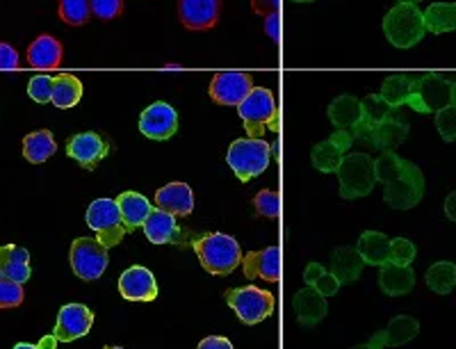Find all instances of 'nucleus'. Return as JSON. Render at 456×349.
Wrapping results in <instances>:
<instances>
[{"mask_svg": "<svg viewBox=\"0 0 456 349\" xmlns=\"http://www.w3.org/2000/svg\"><path fill=\"white\" fill-rule=\"evenodd\" d=\"M183 245L192 247L203 270L215 277H228L242 263L238 240L226 233H187Z\"/></svg>", "mask_w": 456, "mask_h": 349, "instance_id": "obj_1", "label": "nucleus"}, {"mask_svg": "<svg viewBox=\"0 0 456 349\" xmlns=\"http://www.w3.org/2000/svg\"><path fill=\"white\" fill-rule=\"evenodd\" d=\"M238 115L242 119L247 135L263 140L265 133L279 131V110L272 89L254 87L251 94L238 105Z\"/></svg>", "mask_w": 456, "mask_h": 349, "instance_id": "obj_2", "label": "nucleus"}, {"mask_svg": "<svg viewBox=\"0 0 456 349\" xmlns=\"http://www.w3.org/2000/svg\"><path fill=\"white\" fill-rule=\"evenodd\" d=\"M425 16L418 5L397 3L388 14L384 16V35L390 46L395 48H413L425 37Z\"/></svg>", "mask_w": 456, "mask_h": 349, "instance_id": "obj_3", "label": "nucleus"}, {"mask_svg": "<svg viewBox=\"0 0 456 349\" xmlns=\"http://www.w3.org/2000/svg\"><path fill=\"white\" fill-rule=\"evenodd\" d=\"M226 162L240 181L249 183L270 167L272 146L265 140H256V137L235 140L228 146Z\"/></svg>", "mask_w": 456, "mask_h": 349, "instance_id": "obj_4", "label": "nucleus"}, {"mask_svg": "<svg viewBox=\"0 0 456 349\" xmlns=\"http://www.w3.org/2000/svg\"><path fill=\"white\" fill-rule=\"evenodd\" d=\"M338 183H340L342 199L368 197L377 185V174H374V160L368 153H347L342 158L338 167Z\"/></svg>", "mask_w": 456, "mask_h": 349, "instance_id": "obj_5", "label": "nucleus"}, {"mask_svg": "<svg viewBox=\"0 0 456 349\" xmlns=\"http://www.w3.org/2000/svg\"><path fill=\"white\" fill-rule=\"evenodd\" d=\"M420 115H436L438 110L452 105V80L443 73L429 71L413 78L409 103Z\"/></svg>", "mask_w": 456, "mask_h": 349, "instance_id": "obj_6", "label": "nucleus"}, {"mask_svg": "<svg viewBox=\"0 0 456 349\" xmlns=\"http://www.w3.org/2000/svg\"><path fill=\"white\" fill-rule=\"evenodd\" d=\"M87 224L96 233V240L108 247V249L119 245L126 233H128L124 219H121L119 206H117L114 199H96V201H92L87 208Z\"/></svg>", "mask_w": 456, "mask_h": 349, "instance_id": "obj_7", "label": "nucleus"}, {"mask_svg": "<svg viewBox=\"0 0 456 349\" xmlns=\"http://www.w3.org/2000/svg\"><path fill=\"white\" fill-rule=\"evenodd\" d=\"M224 299H226L228 306L233 308L235 315L249 327L263 322L265 318L274 313V295L256 286L233 288L224 295Z\"/></svg>", "mask_w": 456, "mask_h": 349, "instance_id": "obj_8", "label": "nucleus"}, {"mask_svg": "<svg viewBox=\"0 0 456 349\" xmlns=\"http://www.w3.org/2000/svg\"><path fill=\"white\" fill-rule=\"evenodd\" d=\"M422 197H425V176L418 165L404 160L402 176L386 185L384 201L393 210H411L420 204Z\"/></svg>", "mask_w": 456, "mask_h": 349, "instance_id": "obj_9", "label": "nucleus"}, {"mask_svg": "<svg viewBox=\"0 0 456 349\" xmlns=\"http://www.w3.org/2000/svg\"><path fill=\"white\" fill-rule=\"evenodd\" d=\"M108 247L96 238H78L71 245V270L83 281H96L108 270Z\"/></svg>", "mask_w": 456, "mask_h": 349, "instance_id": "obj_10", "label": "nucleus"}, {"mask_svg": "<svg viewBox=\"0 0 456 349\" xmlns=\"http://www.w3.org/2000/svg\"><path fill=\"white\" fill-rule=\"evenodd\" d=\"M254 89V78L247 71H217L210 80L208 94L217 105H240Z\"/></svg>", "mask_w": 456, "mask_h": 349, "instance_id": "obj_11", "label": "nucleus"}, {"mask_svg": "<svg viewBox=\"0 0 456 349\" xmlns=\"http://www.w3.org/2000/svg\"><path fill=\"white\" fill-rule=\"evenodd\" d=\"M140 133L153 142H167L178 133V112L165 101H156L140 115Z\"/></svg>", "mask_w": 456, "mask_h": 349, "instance_id": "obj_12", "label": "nucleus"}, {"mask_svg": "<svg viewBox=\"0 0 456 349\" xmlns=\"http://www.w3.org/2000/svg\"><path fill=\"white\" fill-rule=\"evenodd\" d=\"M110 153V140L96 131L78 133L67 142V156L76 160L83 169H96L99 162L105 160Z\"/></svg>", "mask_w": 456, "mask_h": 349, "instance_id": "obj_13", "label": "nucleus"}, {"mask_svg": "<svg viewBox=\"0 0 456 349\" xmlns=\"http://www.w3.org/2000/svg\"><path fill=\"white\" fill-rule=\"evenodd\" d=\"M354 137L349 131H342V128H336L333 135L329 140L320 142V144L313 146L311 151V162L317 172L324 174H336L338 167H340L342 158L347 156V151L352 149Z\"/></svg>", "mask_w": 456, "mask_h": 349, "instance_id": "obj_14", "label": "nucleus"}, {"mask_svg": "<svg viewBox=\"0 0 456 349\" xmlns=\"http://www.w3.org/2000/svg\"><path fill=\"white\" fill-rule=\"evenodd\" d=\"M92 324L94 313L85 304H64L57 313L53 336L57 338V343H73V340L87 336Z\"/></svg>", "mask_w": 456, "mask_h": 349, "instance_id": "obj_15", "label": "nucleus"}, {"mask_svg": "<svg viewBox=\"0 0 456 349\" xmlns=\"http://www.w3.org/2000/svg\"><path fill=\"white\" fill-rule=\"evenodd\" d=\"M222 14V0H178V19L192 32L213 30Z\"/></svg>", "mask_w": 456, "mask_h": 349, "instance_id": "obj_16", "label": "nucleus"}, {"mask_svg": "<svg viewBox=\"0 0 456 349\" xmlns=\"http://www.w3.org/2000/svg\"><path fill=\"white\" fill-rule=\"evenodd\" d=\"M119 295L126 302H156L158 281L146 267L133 265L119 277Z\"/></svg>", "mask_w": 456, "mask_h": 349, "instance_id": "obj_17", "label": "nucleus"}, {"mask_svg": "<svg viewBox=\"0 0 456 349\" xmlns=\"http://www.w3.org/2000/svg\"><path fill=\"white\" fill-rule=\"evenodd\" d=\"M242 272L247 279H263L276 283L281 277V254L276 247H267L260 251H249L242 256Z\"/></svg>", "mask_w": 456, "mask_h": 349, "instance_id": "obj_18", "label": "nucleus"}, {"mask_svg": "<svg viewBox=\"0 0 456 349\" xmlns=\"http://www.w3.org/2000/svg\"><path fill=\"white\" fill-rule=\"evenodd\" d=\"M292 308H295V315L299 320L301 327H315L317 322L327 318L329 304L324 295L315 290V288H301L299 292L292 299Z\"/></svg>", "mask_w": 456, "mask_h": 349, "instance_id": "obj_19", "label": "nucleus"}, {"mask_svg": "<svg viewBox=\"0 0 456 349\" xmlns=\"http://www.w3.org/2000/svg\"><path fill=\"white\" fill-rule=\"evenodd\" d=\"M156 206L174 217H185L194 210V192L187 183H169L156 192Z\"/></svg>", "mask_w": 456, "mask_h": 349, "instance_id": "obj_20", "label": "nucleus"}, {"mask_svg": "<svg viewBox=\"0 0 456 349\" xmlns=\"http://www.w3.org/2000/svg\"><path fill=\"white\" fill-rule=\"evenodd\" d=\"M64 48L51 35H39L35 42L28 46V67L39 69V71H48V69H57L62 64Z\"/></svg>", "mask_w": 456, "mask_h": 349, "instance_id": "obj_21", "label": "nucleus"}, {"mask_svg": "<svg viewBox=\"0 0 456 349\" xmlns=\"http://www.w3.org/2000/svg\"><path fill=\"white\" fill-rule=\"evenodd\" d=\"M32 274L30 254L23 247L3 245L0 247V279H10L16 283H28Z\"/></svg>", "mask_w": 456, "mask_h": 349, "instance_id": "obj_22", "label": "nucleus"}, {"mask_svg": "<svg viewBox=\"0 0 456 349\" xmlns=\"http://www.w3.org/2000/svg\"><path fill=\"white\" fill-rule=\"evenodd\" d=\"M406 135H409V126L404 124L397 117H388L379 126H374L372 133L368 135L365 144H370L372 149H379V151H395L397 146L404 144Z\"/></svg>", "mask_w": 456, "mask_h": 349, "instance_id": "obj_23", "label": "nucleus"}, {"mask_svg": "<svg viewBox=\"0 0 456 349\" xmlns=\"http://www.w3.org/2000/svg\"><path fill=\"white\" fill-rule=\"evenodd\" d=\"M117 206H119L121 219H124V224H126V229H128V233L142 229L146 219H149V215L153 213V206H151L149 199L140 192H133V190L119 194V199H117Z\"/></svg>", "mask_w": 456, "mask_h": 349, "instance_id": "obj_24", "label": "nucleus"}, {"mask_svg": "<svg viewBox=\"0 0 456 349\" xmlns=\"http://www.w3.org/2000/svg\"><path fill=\"white\" fill-rule=\"evenodd\" d=\"M379 286L390 297H402L409 295L415 286V272L411 265H395V263H386L379 272Z\"/></svg>", "mask_w": 456, "mask_h": 349, "instance_id": "obj_25", "label": "nucleus"}, {"mask_svg": "<svg viewBox=\"0 0 456 349\" xmlns=\"http://www.w3.org/2000/svg\"><path fill=\"white\" fill-rule=\"evenodd\" d=\"M329 121H331L336 128H342V131H352L361 124L363 119V105L356 96L352 94H340L338 99H333L327 108Z\"/></svg>", "mask_w": 456, "mask_h": 349, "instance_id": "obj_26", "label": "nucleus"}, {"mask_svg": "<svg viewBox=\"0 0 456 349\" xmlns=\"http://www.w3.org/2000/svg\"><path fill=\"white\" fill-rule=\"evenodd\" d=\"M144 233L149 238V242L153 245H169V242H178L181 238V229L176 224V217L160 208H153V213L149 215V219L144 222Z\"/></svg>", "mask_w": 456, "mask_h": 349, "instance_id": "obj_27", "label": "nucleus"}, {"mask_svg": "<svg viewBox=\"0 0 456 349\" xmlns=\"http://www.w3.org/2000/svg\"><path fill=\"white\" fill-rule=\"evenodd\" d=\"M365 261L354 247H338L331 256V274L340 283H354L363 274Z\"/></svg>", "mask_w": 456, "mask_h": 349, "instance_id": "obj_28", "label": "nucleus"}, {"mask_svg": "<svg viewBox=\"0 0 456 349\" xmlns=\"http://www.w3.org/2000/svg\"><path fill=\"white\" fill-rule=\"evenodd\" d=\"M356 249L358 254H361V258L365 261V265L381 267L386 265L390 258V240L384 233H379V231H365V233L358 238Z\"/></svg>", "mask_w": 456, "mask_h": 349, "instance_id": "obj_29", "label": "nucleus"}, {"mask_svg": "<svg viewBox=\"0 0 456 349\" xmlns=\"http://www.w3.org/2000/svg\"><path fill=\"white\" fill-rule=\"evenodd\" d=\"M83 83H80L78 76L73 73H57L55 83H53V101L51 103L60 110H69L73 105H78L83 99Z\"/></svg>", "mask_w": 456, "mask_h": 349, "instance_id": "obj_30", "label": "nucleus"}, {"mask_svg": "<svg viewBox=\"0 0 456 349\" xmlns=\"http://www.w3.org/2000/svg\"><path fill=\"white\" fill-rule=\"evenodd\" d=\"M55 151L57 142L48 128H42V131H35L30 133V135L23 137V158H26L30 165H42L48 158L55 156Z\"/></svg>", "mask_w": 456, "mask_h": 349, "instance_id": "obj_31", "label": "nucleus"}, {"mask_svg": "<svg viewBox=\"0 0 456 349\" xmlns=\"http://www.w3.org/2000/svg\"><path fill=\"white\" fill-rule=\"evenodd\" d=\"M422 16H425V30L431 35L456 32V3H431Z\"/></svg>", "mask_w": 456, "mask_h": 349, "instance_id": "obj_32", "label": "nucleus"}, {"mask_svg": "<svg viewBox=\"0 0 456 349\" xmlns=\"http://www.w3.org/2000/svg\"><path fill=\"white\" fill-rule=\"evenodd\" d=\"M386 331V347H402V345L411 343L415 336L420 334V322L411 315H397L390 320Z\"/></svg>", "mask_w": 456, "mask_h": 349, "instance_id": "obj_33", "label": "nucleus"}, {"mask_svg": "<svg viewBox=\"0 0 456 349\" xmlns=\"http://www.w3.org/2000/svg\"><path fill=\"white\" fill-rule=\"evenodd\" d=\"M411 87H413V78L406 76V73H393V76H386L384 85H381V96H384L386 103L390 108H402V105L409 103Z\"/></svg>", "mask_w": 456, "mask_h": 349, "instance_id": "obj_34", "label": "nucleus"}, {"mask_svg": "<svg viewBox=\"0 0 456 349\" xmlns=\"http://www.w3.org/2000/svg\"><path fill=\"white\" fill-rule=\"evenodd\" d=\"M425 281L429 286V290H434L436 295H450L456 286V265L450 261L434 263L427 270Z\"/></svg>", "mask_w": 456, "mask_h": 349, "instance_id": "obj_35", "label": "nucleus"}, {"mask_svg": "<svg viewBox=\"0 0 456 349\" xmlns=\"http://www.w3.org/2000/svg\"><path fill=\"white\" fill-rule=\"evenodd\" d=\"M304 281H306V286L315 288V290L320 292V295H324V297H333L342 286V283L333 277L331 272L324 270L320 263H308L306 272H304Z\"/></svg>", "mask_w": 456, "mask_h": 349, "instance_id": "obj_36", "label": "nucleus"}, {"mask_svg": "<svg viewBox=\"0 0 456 349\" xmlns=\"http://www.w3.org/2000/svg\"><path fill=\"white\" fill-rule=\"evenodd\" d=\"M57 16L67 26H87L89 19H92V5H89V0H60Z\"/></svg>", "mask_w": 456, "mask_h": 349, "instance_id": "obj_37", "label": "nucleus"}, {"mask_svg": "<svg viewBox=\"0 0 456 349\" xmlns=\"http://www.w3.org/2000/svg\"><path fill=\"white\" fill-rule=\"evenodd\" d=\"M402 169H404V160H402L395 151H384L377 160H374L377 183H384V185L397 181V178L402 176Z\"/></svg>", "mask_w": 456, "mask_h": 349, "instance_id": "obj_38", "label": "nucleus"}, {"mask_svg": "<svg viewBox=\"0 0 456 349\" xmlns=\"http://www.w3.org/2000/svg\"><path fill=\"white\" fill-rule=\"evenodd\" d=\"M53 83H55V76H48V73H35V76L30 78V83H28V96L39 105L51 103Z\"/></svg>", "mask_w": 456, "mask_h": 349, "instance_id": "obj_39", "label": "nucleus"}, {"mask_svg": "<svg viewBox=\"0 0 456 349\" xmlns=\"http://www.w3.org/2000/svg\"><path fill=\"white\" fill-rule=\"evenodd\" d=\"M254 208L260 217H270L276 219L281 213V199L279 194L272 192V190H263L254 197Z\"/></svg>", "mask_w": 456, "mask_h": 349, "instance_id": "obj_40", "label": "nucleus"}, {"mask_svg": "<svg viewBox=\"0 0 456 349\" xmlns=\"http://www.w3.org/2000/svg\"><path fill=\"white\" fill-rule=\"evenodd\" d=\"M23 292L21 283L10 281V279H0V308H16L23 304Z\"/></svg>", "mask_w": 456, "mask_h": 349, "instance_id": "obj_41", "label": "nucleus"}, {"mask_svg": "<svg viewBox=\"0 0 456 349\" xmlns=\"http://www.w3.org/2000/svg\"><path fill=\"white\" fill-rule=\"evenodd\" d=\"M415 261V245L406 238H395L390 240V258L388 263L395 265H411Z\"/></svg>", "mask_w": 456, "mask_h": 349, "instance_id": "obj_42", "label": "nucleus"}, {"mask_svg": "<svg viewBox=\"0 0 456 349\" xmlns=\"http://www.w3.org/2000/svg\"><path fill=\"white\" fill-rule=\"evenodd\" d=\"M436 128H438V133H441V137L445 142L456 140V108L454 105H447V108H443L436 112Z\"/></svg>", "mask_w": 456, "mask_h": 349, "instance_id": "obj_43", "label": "nucleus"}, {"mask_svg": "<svg viewBox=\"0 0 456 349\" xmlns=\"http://www.w3.org/2000/svg\"><path fill=\"white\" fill-rule=\"evenodd\" d=\"M89 5H92V16L101 21H112L124 14V0H89Z\"/></svg>", "mask_w": 456, "mask_h": 349, "instance_id": "obj_44", "label": "nucleus"}, {"mask_svg": "<svg viewBox=\"0 0 456 349\" xmlns=\"http://www.w3.org/2000/svg\"><path fill=\"white\" fill-rule=\"evenodd\" d=\"M19 64H21L19 51L12 44L0 42V71H16Z\"/></svg>", "mask_w": 456, "mask_h": 349, "instance_id": "obj_45", "label": "nucleus"}, {"mask_svg": "<svg viewBox=\"0 0 456 349\" xmlns=\"http://www.w3.org/2000/svg\"><path fill=\"white\" fill-rule=\"evenodd\" d=\"M265 35L270 37L272 42H279L281 39V16H279V12H272V14H267L265 16Z\"/></svg>", "mask_w": 456, "mask_h": 349, "instance_id": "obj_46", "label": "nucleus"}, {"mask_svg": "<svg viewBox=\"0 0 456 349\" xmlns=\"http://www.w3.org/2000/svg\"><path fill=\"white\" fill-rule=\"evenodd\" d=\"M199 349H233V343L224 336H208L199 343Z\"/></svg>", "mask_w": 456, "mask_h": 349, "instance_id": "obj_47", "label": "nucleus"}, {"mask_svg": "<svg viewBox=\"0 0 456 349\" xmlns=\"http://www.w3.org/2000/svg\"><path fill=\"white\" fill-rule=\"evenodd\" d=\"M279 7V0H251V10L260 16H267L272 12H276Z\"/></svg>", "mask_w": 456, "mask_h": 349, "instance_id": "obj_48", "label": "nucleus"}, {"mask_svg": "<svg viewBox=\"0 0 456 349\" xmlns=\"http://www.w3.org/2000/svg\"><path fill=\"white\" fill-rule=\"evenodd\" d=\"M384 347H386V331L381 329V331H377V334L370 338V343L356 345V347H352V349H384Z\"/></svg>", "mask_w": 456, "mask_h": 349, "instance_id": "obj_49", "label": "nucleus"}, {"mask_svg": "<svg viewBox=\"0 0 456 349\" xmlns=\"http://www.w3.org/2000/svg\"><path fill=\"white\" fill-rule=\"evenodd\" d=\"M445 215H447V219L456 222V190L445 199Z\"/></svg>", "mask_w": 456, "mask_h": 349, "instance_id": "obj_50", "label": "nucleus"}, {"mask_svg": "<svg viewBox=\"0 0 456 349\" xmlns=\"http://www.w3.org/2000/svg\"><path fill=\"white\" fill-rule=\"evenodd\" d=\"M37 347H39V349H55L57 347V338H55V336H44V338L37 343Z\"/></svg>", "mask_w": 456, "mask_h": 349, "instance_id": "obj_51", "label": "nucleus"}, {"mask_svg": "<svg viewBox=\"0 0 456 349\" xmlns=\"http://www.w3.org/2000/svg\"><path fill=\"white\" fill-rule=\"evenodd\" d=\"M14 349H39V347H37V345H30V343H19Z\"/></svg>", "mask_w": 456, "mask_h": 349, "instance_id": "obj_52", "label": "nucleus"}, {"mask_svg": "<svg viewBox=\"0 0 456 349\" xmlns=\"http://www.w3.org/2000/svg\"><path fill=\"white\" fill-rule=\"evenodd\" d=\"M452 105L456 108V83H452Z\"/></svg>", "mask_w": 456, "mask_h": 349, "instance_id": "obj_53", "label": "nucleus"}, {"mask_svg": "<svg viewBox=\"0 0 456 349\" xmlns=\"http://www.w3.org/2000/svg\"><path fill=\"white\" fill-rule=\"evenodd\" d=\"M397 3H409V5H418L420 0H397Z\"/></svg>", "mask_w": 456, "mask_h": 349, "instance_id": "obj_54", "label": "nucleus"}, {"mask_svg": "<svg viewBox=\"0 0 456 349\" xmlns=\"http://www.w3.org/2000/svg\"><path fill=\"white\" fill-rule=\"evenodd\" d=\"M292 3H313V0H292Z\"/></svg>", "mask_w": 456, "mask_h": 349, "instance_id": "obj_55", "label": "nucleus"}, {"mask_svg": "<svg viewBox=\"0 0 456 349\" xmlns=\"http://www.w3.org/2000/svg\"><path fill=\"white\" fill-rule=\"evenodd\" d=\"M105 349H124V347H105Z\"/></svg>", "mask_w": 456, "mask_h": 349, "instance_id": "obj_56", "label": "nucleus"}]
</instances>
